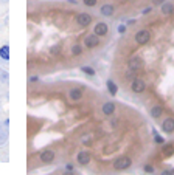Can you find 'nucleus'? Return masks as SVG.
<instances>
[{"instance_id":"nucleus-1","label":"nucleus","mask_w":174,"mask_h":175,"mask_svg":"<svg viewBox=\"0 0 174 175\" xmlns=\"http://www.w3.org/2000/svg\"><path fill=\"white\" fill-rule=\"evenodd\" d=\"M131 164H132V161H131L129 156H120L118 160L114 161V169L115 171H124V169L129 168Z\"/></svg>"},{"instance_id":"nucleus-2","label":"nucleus","mask_w":174,"mask_h":175,"mask_svg":"<svg viewBox=\"0 0 174 175\" xmlns=\"http://www.w3.org/2000/svg\"><path fill=\"white\" fill-rule=\"evenodd\" d=\"M149 39H151V33L148 30H140L135 34V42L139 45H146L149 42Z\"/></svg>"},{"instance_id":"nucleus-3","label":"nucleus","mask_w":174,"mask_h":175,"mask_svg":"<svg viewBox=\"0 0 174 175\" xmlns=\"http://www.w3.org/2000/svg\"><path fill=\"white\" fill-rule=\"evenodd\" d=\"M131 90L134 91V93H143V91L146 90V84H145V81L143 79H134L132 81V84H131Z\"/></svg>"},{"instance_id":"nucleus-4","label":"nucleus","mask_w":174,"mask_h":175,"mask_svg":"<svg viewBox=\"0 0 174 175\" xmlns=\"http://www.w3.org/2000/svg\"><path fill=\"white\" fill-rule=\"evenodd\" d=\"M127 65H129V70H131V71H140V70L143 68V61H142L140 58L134 56V58L129 59Z\"/></svg>"},{"instance_id":"nucleus-5","label":"nucleus","mask_w":174,"mask_h":175,"mask_svg":"<svg viewBox=\"0 0 174 175\" xmlns=\"http://www.w3.org/2000/svg\"><path fill=\"white\" fill-rule=\"evenodd\" d=\"M99 43V39H98V36L93 33V34H90V36H86L84 37V45L87 48H95L96 45Z\"/></svg>"},{"instance_id":"nucleus-6","label":"nucleus","mask_w":174,"mask_h":175,"mask_svg":"<svg viewBox=\"0 0 174 175\" xmlns=\"http://www.w3.org/2000/svg\"><path fill=\"white\" fill-rule=\"evenodd\" d=\"M90 22H92V17H90V14H87V13H81V14L76 16V23L79 26H87Z\"/></svg>"},{"instance_id":"nucleus-7","label":"nucleus","mask_w":174,"mask_h":175,"mask_svg":"<svg viewBox=\"0 0 174 175\" xmlns=\"http://www.w3.org/2000/svg\"><path fill=\"white\" fill-rule=\"evenodd\" d=\"M162 130L165 133H172L174 132V118H166L162 123Z\"/></svg>"},{"instance_id":"nucleus-8","label":"nucleus","mask_w":174,"mask_h":175,"mask_svg":"<svg viewBox=\"0 0 174 175\" xmlns=\"http://www.w3.org/2000/svg\"><path fill=\"white\" fill-rule=\"evenodd\" d=\"M76 161H78L81 166H87V164L90 163V155H89V152H87V150H81V152L78 153V156H76Z\"/></svg>"},{"instance_id":"nucleus-9","label":"nucleus","mask_w":174,"mask_h":175,"mask_svg":"<svg viewBox=\"0 0 174 175\" xmlns=\"http://www.w3.org/2000/svg\"><path fill=\"white\" fill-rule=\"evenodd\" d=\"M95 34L98 36V37H101V36H106L107 34V25L104 23V22H98L96 25H95Z\"/></svg>"},{"instance_id":"nucleus-10","label":"nucleus","mask_w":174,"mask_h":175,"mask_svg":"<svg viewBox=\"0 0 174 175\" xmlns=\"http://www.w3.org/2000/svg\"><path fill=\"white\" fill-rule=\"evenodd\" d=\"M54 160V152L51 149H47L41 153V161L42 163H51Z\"/></svg>"},{"instance_id":"nucleus-11","label":"nucleus","mask_w":174,"mask_h":175,"mask_svg":"<svg viewBox=\"0 0 174 175\" xmlns=\"http://www.w3.org/2000/svg\"><path fill=\"white\" fill-rule=\"evenodd\" d=\"M69 98H70V101H79V99H82V91L79 90V88H73V90H70L69 91Z\"/></svg>"},{"instance_id":"nucleus-12","label":"nucleus","mask_w":174,"mask_h":175,"mask_svg":"<svg viewBox=\"0 0 174 175\" xmlns=\"http://www.w3.org/2000/svg\"><path fill=\"white\" fill-rule=\"evenodd\" d=\"M103 113H104L106 116H112V115L115 113V104H114V102H106V104L103 105Z\"/></svg>"},{"instance_id":"nucleus-13","label":"nucleus","mask_w":174,"mask_h":175,"mask_svg":"<svg viewBox=\"0 0 174 175\" xmlns=\"http://www.w3.org/2000/svg\"><path fill=\"white\" fill-rule=\"evenodd\" d=\"M0 58L3 61H10V47H8V45L0 47Z\"/></svg>"},{"instance_id":"nucleus-14","label":"nucleus","mask_w":174,"mask_h":175,"mask_svg":"<svg viewBox=\"0 0 174 175\" xmlns=\"http://www.w3.org/2000/svg\"><path fill=\"white\" fill-rule=\"evenodd\" d=\"M162 113H163L162 105H155V107H152V108H151V116H152V118H160V116H162Z\"/></svg>"},{"instance_id":"nucleus-15","label":"nucleus","mask_w":174,"mask_h":175,"mask_svg":"<svg viewBox=\"0 0 174 175\" xmlns=\"http://www.w3.org/2000/svg\"><path fill=\"white\" fill-rule=\"evenodd\" d=\"M112 13H114V6L112 5H104V6H101V14L103 16H112Z\"/></svg>"},{"instance_id":"nucleus-16","label":"nucleus","mask_w":174,"mask_h":175,"mask_svg":"<svg viewBox=\"0 0 174 175\" xmlns=\"http://www.w3.org/2000/svg\"><path fill=\"white\" fill-rule=\"evenodd\" d=\"M174 11V6L172 5H169V3H163L162 5V13L163 14H171Z\"/></svg>"},{"instance_id":"nucleus-17","label":"nucleus","mask_w":174,"mask_h":175,"mask_svg":"<svg viewBox=\"0 0 174 175\" xmlns=\"http://www.w3.org/2000/svg\"><path fill=\"white\" fill-rule=\"evenodd\" d=\"M107 90H109V93H111V95H115L117 93V84H115V82H112V81H107Z\"/></svg>"},{"instance_id":"nucleus-18","label":"nucleus","mask_w":174,"mask_h":175,"mask_svg":"<svg viewBox=\"0 0 174 175\" xmlns=\"http://www.w3.org/2000/svg\"><path fill=\"white\" fill-rule=\"evenodd\" d=\"M81 53H82V48L79 47V45H73L72 47V54L73 56H79Z\"/></svg>"},{"instance_id":"nucleus-19","label":"nucleus","mask_w":174,"mask_h":175,"mask_svg":"<svg viewBox=\"0 0 174 175\" xmlns=\"http://www.w3.org/2000/svg\"><path fill=\"white\" fill-rule=\"evenodd\" d=\"M172 153H174V146H166V147H165V150H163V155L165 156H169Z\"/></svg>"},{"instance_id":"nucleus-20","label":"nucleus","mask_w":174,"mask_h":175,"mask_svg":"<svg viewBox=\"0 0 174 175\" xmlns=\"http://www.w3.org/2000/svg\"><path fill=\"white\" fill-rule=\"evenodd\" d=\"M81 70L84 71L86 75H89V76H95V70H93L92 67H82Z\"/></svg>"},{"instance_id":"nucleus-21","label":"nucleus","mask_w":174,"mask_h":175,"mask_svg":"<svg viewBox=\"0 0 174 175\" xmlns=\"http://www.w3.org/2000/svg\"><path fill=\"white\" fill-rule=\"evenodd\" d=\"M82 2H84L86 6H95L96 5V0H82Z\"/></svg>"},{"instance_id":"nucleus-22","label":"nucleus","mask_w":174,"mask_h":175,"mask_svg":"<svg viewBox=\"0 0 174 175\" xmlns=\"http://www.w3.org/2000/svg\"><path fill=\"white\" fill-rule=\"evenodd\" d=\"M145 171H146V172H152V171H154V168L148 164V166H145Z\"/></svg>"},{"instance_id":"nucleus-23","label":"nucleus","mask_w":174,"mask_h":175,"mask_svg":"<svg viewBox=\"0 0 174 175\" xmlns=\"http://www.w3.org/2000/svg\"><path fill=\"white\" fill-rule=\"evenodd\" d=\"M152 2H154V5H163L165 0H152Z\"/></svg>"},{"instance_id":"nucleus-24","label":"nucleus","mask_w":174,"mask_h":175,"mask_svg":"<svg viewBox=\"0 0 174 175\" xmlns=\"http://www.w3.org/2000/svg\"><path fill=\"white\" fill-rule=\"evenodd\" d=\"M155 143H163V138H160V136H155Z\"/></svg>"},{"instance_id":"nucleus-25","label":"nucleus","mask_w":174,"mask_h":175,"mask_svg":"<svg viewBox=\"0 0 174 175\" xmlns=\"http://www.w3.org/2000/svg\"><path fill=\"white\" fill-rule=\"evenodd\" d=\"M151 11H152V8H146V10L143 11V14H149Z\"/></svg>"},{"instance_id":"nucleus-26","label":"nucleus","mask_w":174,"mask_h":175,"mask_svg":"<svg viewBox=\"0 0 174 175\" xmlns=\"http://www.w3.org/2000/svg\"><path fill=\"white\" fill-rule=\"evenodd\" d=\"M126 31V26H120V33H124Z\"/></svg>"}]
</instances>
